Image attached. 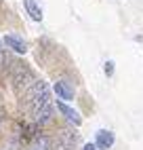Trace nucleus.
<instances>
[{"instance_id": "obj_1", "label": "nucleus", "mask_w": 143, "mask_h": 150, "mask_svg": "<svg viewBox=\"0 0 143 150\" xmlns=\"http://www.w3.org/2000/svg\"><path fill=\"white\" fill-rule=\"evenodd\" d=\"M25 102L32 110V114L38 123H46L53 112V106H50V93H48V85L44 81H36L32 85V89L25 95Z\"/></svg>"}, {"instance_id": "obj_2", "label": "nucleus", "mask_w": 143, "mask_h": 150, "mask_svg": "<svg viewBox=\"0 0 143 150\" xmlns=\"http://www.w3.org/2000/svg\"><path fill=\"white\" fill-rule=\"evenodd\" d=\"M116 137L111 131H107V129H101V131H97V137H95V146L99 150H109L111 146H114Z\"/></svg>"}, {"instance_id": "obj_3", "label": "nucleus", "mask_w": 143, "mask_h": 150, "mask_svg": "<svg viewBox=\"0 0 143 150\" xmlns=\"http://www.w3.org/2000/svg\"><path fill=\"white\" fill-rule=\"evenodd\" d=\"M4 45L11 47L13 51L19 53V55L27 53V45H25V40H23V38H19L17 34H6V36H4Z\"/></svg>"}, {"instance_id": "obj_4", "label": "nucleus", "mask_w": 143, "mask_h": 150, "mask_svg": "<svg viewBox=\"0 0 143 150\" xmlns=\"http://www.w3.org/2000/svg\"><path fill=\"white\" fill-rule=\"evenodd\" d=\"M55 93L61 102H69V99H74V87L67 81H57L55 83Z\"/></svg>"}, {"instance_id": "obj_5", "label": "nucleus", "mask_w": 143, "mask_h": 150, "mask_svg": "<svg viewBox=\"0 0 143 150\" xmlns=\"http://www.w3.org/2000/svg\"><path fill=\"white\" fill-rule=\"evenodd\" d=\"M57 108L61 110V112H63V116L67 118L69 123H74V125H80V123H82V116H80V114L76 112L74 108L65 106V102H61V99H59V102H57Z\"/></svg>"}, {"instance_id": "obj_6", "label": "nucleus", "mask_w": 143, "mask_h": 150, "mask_svg": "<svg viewBox=\"0 0 143 150\" xmlns=\"http://www.w3.org/2000/svg\"><path fill=\"white\" fill-rule=\"evenodd\" d=\"M23 6H25V11H27V15L34 19V21H42V6H40L36 0H23Z\"/></svg>"}, {"instance_id": "obj_7", "label": "nucleus", "mask_w": 143, "mask_h": 150, "mask_svg": "<svg viewBox=\"0 0 143 150\" xmlns=\"http://www.w3.org/2000/svg\"><path fill=\"white\" fill-rule=\"evenodd\" d=\"M29 150H48V139H46L44 135H38L34 142H32Z\"/></svg>"}, {"instance_id": "obj_8", "label": "nucleus", "mask_w": 143, "mask_h": 150, "mask_svg": "<svg viewBox=\"0 0 143 150\" xmlns=\"http://www.w3.org/2000/svg\"><path fill=\"white\" fill-rule=\"evenodd\" d=\"M103 70H105L107 76H111V74H114V62H105V68Z\"/></svg>"}, {"instance_id": "obj_9", "label": "nucleus", "mask_w": 143, "mask_h": 150, "mask_svg": "<svg viewBox=\"0 0 143 150\" xmlns=\"http://www.w3.org/2000/svg\"><path fill=\"white\" fill-rule=\"evenodd\" d=\"M82 150H97V146H95V144H84Z\"/></svg>"}, {"instance_id": "obj_10", "label": "nucleus", "mask_w": 143, "mask_h": 150, "mask_svg": "<svg viewBox=\"0 0 143 150\" xmlns=\"http://www.w3.org/2000/svg\"><path fill=\"white\" fill-rule=\"evenodd\" d=\"M2 45H4V40H0V59H2V53H4V47Z\"/></svg>"}]
</instances>
